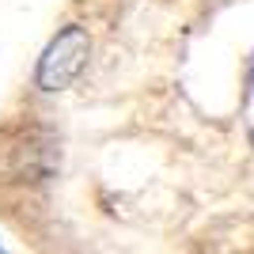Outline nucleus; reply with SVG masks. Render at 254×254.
<instances>
[{"label":"nucleus","mask_w":254,"mask_h":254,"mask_svg":"<svg viewBox=\"0 0 254 254\" xmlns=\"http://www.w3.org/2000/svg\"><path fill=\"white\" fill-rule=\"evenodd\" d=\"M87 53H91V38H87L84 27H64L46 53L38 57V68H34V84L42 91H64L76 76L84 72Z\"/></svg>","instance_id":"nucleus-1"}]
</instances>
